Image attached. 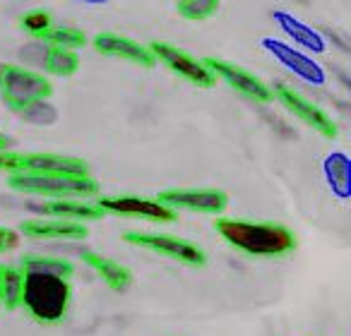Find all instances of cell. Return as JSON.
Listing matches in <instances>:
<instances>
[{
    "label": "cell",
    "instance_id": "cell-1",
    "mask_svg": "<svg viewBox=\"0 0 351 336\" xmlns=\"http://www.w3.org/2000/svg\"><path fill=\"white\" fill-rule=\"evenodd\" d=\"M215 229L231 248L250 257H279L296 250V235L279 224L243 219H217Z\"/></svg>",
    "mask_w": 351,
    "mask_h": 336
},
{
    "label": "cell",
    "instance_id": "cell-2",
    "mask_svg": "<svg viewBox=\"0 0 351 336\" xmlns=\"http://www.w3.org/2000/svg\"><path fill=\"white\" fill-rule=\"evenodd\" d=\"M22 307L29 312L34 320L44 324H56L65 320L70 300H73V288L70 281L56 274L44 272H22Z\"/></svg>",
    "mask_w": 351,
    "mask_h": 336
},
{
    "label": "cell",
    "instance_id": "cell-3",
    "mask_svg": "<svg viewBox=\"0 0 351 336\" xmlns=\"http://www.w3.org/2000/svg\"><path fill=\"white\" fill-rule=\"evenodd\" d=\"M51 94H53V87L44 75L20 68V65L0 68V96L10 111L25 113L34 103L51 99Z\"/></svg>",
    "mask_w": 351,
    "mask_h": 336
},
{
    "label": "cell",
    "instance_id": "cell-4",
    "mask_svg": "<svg viewBox=\"0 0 351 336\" xmlns=\"http://www.w3.org/2000/svg\"><path fill=\"white\" fill-rule=\"evenodd\" d=\"M8 185L17 192L49 195L56 200H87L99 195V183L94 178L75 176H36V173H10Z\"/></svg>",
    "mask_w": 351,
    "mask_h": 336
},
{
    "label": "cell",
    "instance_id": "cell-5",
    "mask_svg": "<svg viewBox=\"0 0 351 336\" xmlns=\"http://www.w3.org/2000/svg\"><path fill=\"white\" fill-rule=\"evenodd\" d=\"M123 240L137 248L152 250L156 255H164L176 262L188 264V267H205L207 255L205 250H200L197 245L188 243L183 238H176V235H164V233H140V231H128L123 235Z\"/></svg>",
    "mask_w": 351,
    "mask_h": 336
},
{
    "label": "cell",
    "instance_id": "cell-6",
    "mask_svg": "<svg viewBox=\"0 0 351 336\" xmlns=\"http://www.w3.org/2000/svg\"><path fill=\"white\" fill-rule=\"evenodd\" d=\"M272 96L279 99V103H282L289 113H293L298 120L306 122L308 127H313L315 132H320V135L327 137V140H337L339 127H337V122L332 120V118L327 116L320 106H315L313 101H308L306 96H301L298 92H293V89L287 87V84H277V87L272 89Z\"/></svg>",
    "mask_w": 351,
    "mask_h": 336
},
{
    "label": "cell",
    "instance_id": "cell-7",
    "mask_svg": "<svg viewBox=\"0 0 351 336\" xmlns=\"http://www.w3.org/2000/svg\"><path fill=\"white\" fill-rule=\"evenodd\" d=\"M149 51L154 53L156 63H164L166 68L173 70V73L181 75V77H186L188 82H193L195 87L210 89L217 84V77L210 73V68H207L202 60L188 55L186 51L176 49V46H171V44H164V41L149 44Z\"/></svg>",
    "mask_w": 351,
    "mask_h": 336
},
{
    "label": "cell",
    "instance_id": "cell-8",
    "mask_svg": "<svg viewBox=\"0 0 351 336\" xmlns=\"http://www.w3.org/2000/svg\"><path fill=\"white\" fill-rule=\"evenodd\" d=\"M156 200L171 209H191L200 214H221L229 207V195L217 188H193V190H164Z\"/></svg>",
    "mask_w": 351,
    "mask_h": 336
},
{
    "label": "cell",
    "instance_id": "cell-9",
    "mask_svg": "<svg viewBox=\"0 0 351 336\" xmlns=\"http://www.w3.org/2000/svg\"><path fill=\"white\" fill-rule=\"evenodd\" d=\"M202 63L210 68V73L215 77H221L229 87H234L236 92H241L243 96L255 99L260 103H269L272 101V89L263 82L260 77H255L253 73H248L245 68L241 65H234L229 60H221V58H205Z\"/></svg>",
    "mask_w": 351,
    "mask_h": 336
},
{
    "label": "cell",
    "instance_id": "cell-10",
    "mask_svg": "<svg viewBox=\"0 0 351 336\" xmlns=\"http://www.w3.org/2000/svg\"><path fill=\"white\" fill-rule=\"evenodd\" d=\"M104 211H111V214H121V216H140V219H149L156 224H173L178 219L176 209L161 205L159 200H149V197H101L97 202Z\"/></svg>",
    "mask_w": 351,
    "mask_h": 336
},
{
    "label": "cell",
    "instance_id": "cell-11",
    "mask_svg": "<svg viewBox=\"0 0 351 336\" xmlns=\"http://www.w3.org/2000/svg\"><path fill=\"white\" fill-rule=\"evenodd\" d=\"M20 173H36V176H89L87 161L60 154H22L20 151Z\"/></svg>",
    "mask_w": 351,
    "mask_h": 336
},
{
    "label": "cell",
    "instance_id": "cell-12",
    "mask_svg": "<svg viewBox=\"0 0 351 336\" xmlns=\"http://www.w3.org/2000/svg\"><path fill=\"white\" fill-rule=\"evenodd\" d=\"M263 49L267 51V53H272L274 58L284 65V68L291 70V73L296 75V77H301L303 82L325 84V70H322L313 58H308L306 53H301V51L293 49V46L267 36V39H263Z\"/></svg>",
    "mask_w": 351,
    "mask_h": 336
},
{
    "label": "cell",
    "instance_id": "cell-13",
    "mask_svg": "<svg viewBox=\"0 0 351 336\" xmlns=\"http://www.w3.org/2000/svg\"><path fill=\"white\" fill-rule=\"evenodd\" d=\"M94 49L104 55H111V58H121V60H130V63L140 65V68H154L156 58L149 51V46H142L137 41L128 39V36H118V34H97L94 36Z\"/></svg>",
    "mask_w": 351,
    "mask_h": 336
},
{
    "label": "cell",
    "instance_id": "cell-14",
    "mask_svg": "<svg viewBox=\"0 0 351 336\" xmlns=\"http://www.w3.org/2000/svg\"><path fill=\"white\" fill-rule=\"evenodd\" d=\"M20 231L29 238H44V240H82L87 238V226L80 221H65V219H32L22 221Z\"/></svg>",
    "mask_w": 351,
    "mask_h": 336
},
{
    "label": "cell",
    "instance_id": "cell-15",
    "mask_svg": "<svg viewBox=\"0 0 351 336\" xmlns=\"http://www.w3.org/2000/svg\"><path fill=\"white\" fill-rule=\"evenodd\" d=\"M272 17H274V22H277L279 29H282L284 34H287L289 39L293 41V44L303 46V49L313 51V53H325V51H327L325 36H322L320 31L313 29V27L303 25L301 20H296L293 15H289V12H282V10H277Z\"/></svg>",
    "mask_w": 351,
    "mask_h": 336
},
{
    "label": "cell",
    "instance_id": "cell-16",
    "mask_svg": "<svg viewBox=\"0 0 351 336\" xmlns=\"http://www.w3.org/2000/svg\"><path fill=\"white\" fill-rule=\"evenodd\" d=\"M82 259L99 274V276L104 279V281H106V286L111 288V291L123 293V291H128V288H130L132 272L128 267H123V264L113 262V259H108V257H101V255L92 253V250H84Z\"/></svg>",
    "mask_w": 351,
    "mask_h": 336
},
{
    "label": "cell",
    "instance_id": "cell-17",
    "mask_svg": "<svg viewBox=\"0 0 351 336\" xmlns=\"http://www.w3.org/2000/svg\"><path fill=\"white\" fill-rule=\"evenodd\" d=\"M39 209L44 214L53 216V219H65V221H99L106 216V211L99 205H89V202H77V200H56L39 207Z\"/></svg>",
    "mask_w": 351,
    "mask_h": 336
},
{
    "label": "cell",
    "instance_id": "cell-18",
    "mask_svg": "<svg viewBox=\"0 0 351 336\" xmlns=\"http://www.w3.org/2000/svg\"><path fill=\"white\" fill-rule=\"evenodd\" d=\"M325 176L330 181V188L337 197L346 200L351 195V173H349V156L337 151L325 159Z\"/></svg>",
    "mask_w": 351,
    "mask_h": 336
},
{
    "label": "cell",
    "instance_id": "cell-19",
    "mask_svg": "<svg viewBox=\"0 0 351 336\" xmlns=\"http://www.w3.org/2000/svg\"><path fill=\"white\" fill-rule=\"evenodd\" d=\"M44 70L51 75H58V77H70L80 70V55L70 49L51 46L44 53Z\"/></svg>",
    "mask_w": 351,
    "mask_h": 336
},
{
    "label": "cell",
    "instance_id": "cell-20",
    "mask_svg": "<svg viewBox=\"0 0 351 336\" xmlns=\"http://www.w3.org/2000/svg\"><path fill=\"white\" fill-rule=\"evenodd\" d=\"M22 283L25 274L20 267H3V286H0V305L5 310L22 307Z\"/></svg>",
    "mask_w": 351,
    "mask_h": 336
},
{
    "label": "cell",
    "instance_id": "cell-21",
    "mask_svg": "<svg viewBox=\"0 0 351 336\" xmlns=\"http://www.w3.org/2000/svg\"><path fill=\"white\" fill-rule=\"evenodd\" d=\"M22 272H44V274H56V276L70 279L75 274L73 262L58 257H39V255H27L20 262Z\"/></svg>",
    "mask_w": 351,
    "mask_h": 336
},
{
    "label": "cell",
    "instance_id": "cell-22",
    "mask_svg": "<svg viewBox=\"0 0 351 336\" xmlns=\"http://www.w3.org/2000/svg\"><path fill=\"white\" fill-rule=\"evenodd\" d=\"M41 41L51 46H58V49H82L87 44V36L82 34L80 29H73V27H49L44 34L39 36Z\"/></svg>",
    "mask_w": 351,
    "mask_h": 336
},
{
    "label": "cell",
    "instance_id": "cell-23",
    "mask_svg": "<svg viewBox=\"0 0 351 336\" xmlns=\"http://www.w3.org/2000/svg\"><path fill=\"white\" fill-rule=\"evenodd\" d=\"M176 10H178L181 17H186V20L202 22L217 15L219 0H178V3H176Z\"/></svg>",
    "mask_w": 351,
    "mask_h": 336
},
{
    "label": "cell",
    "instance_id": "cell-24",
    "mask_svg": "<svg viewBox=\"0 0 351 336\" xmlns=\"http://www.w3.org/2000/svg\"><path fill=\"white\" fill-rule=\"evenodd\" d=\"M49 27H53V17H51L49 10H32L22 17V29H25L27 34L36 36V39H39Z\"/></svg>",
    "mask_w": 351,
    "mask_h": 336
},
{
    "label": "cell",
    "instance_id": "cell-25",
    "mask_svg": "<svg viewBox=\"0 0 351 336\" xmlns=\"http://www.w3.org/2000/svg\"><path fill=\"white\" fill-rule=\"evenodd\" d=\"M17 243H20V235L12 229H3L0 226V253H8V250L17 248Z\"/></svg>",
    "mask_w": 351,
    "mask_h": 336
},
{
    "label": "cell",
    "instance_id": "cell-26",
    "mask_svg": "<svg viewBox=\"0 0 351 336\" xmlns=\"http://www.w3.org/2000/svg\"><path fill=\"white\" fill-rule=\"evenodd\" d=\"M10 144H12V140L8 135H3L0 132V151H5V149H10Z\"/></svg>",
    "mask_w": 351,
    "mask_h": 336
},
{
    "label": "cell",
    "instance_id": "cell-27",
    "mask_svg": "<svg viewBox=\"0 0 351 336\" xmlns=\"http://www.w3.org/2000/svg\"><path fill=\"white\" fill-rule=\"evenodd\" d=\"M77 3H84V5H104L108 0H77Z\"/></svg>",
    "mask_w": 351,
    "mask_h": 336
},
{
    "label": "cell",
    "instance_id": "cell-28",
    "mask_svg": "<svg viewBox=\"0 0 351 336\" xmlns=\"http://www.w3.org/2000/svg\"><path fill=\"white\" fill-rule=\"evenodd\" d=\"M0 286H3V264H0Z\"/></svg>",
    "mask_w": 351,
    "mask_h": 336
}]
</instances>
